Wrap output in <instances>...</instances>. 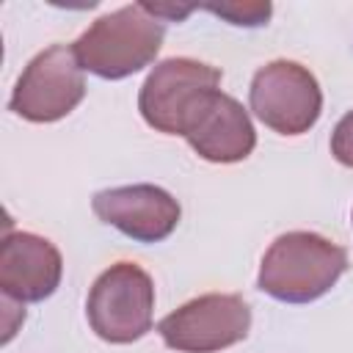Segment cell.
<instances>
[{
    "label": "cell",
    "instance_id": "8fae6325",
    "mask_svg": "<svg viewBox=\"0 0 353 353\" xmlns=\"http://www.w3.org/2000/svg\"><path fill=\"white\" fill-rule=\"evenodd\" d=\"M204 8L232 25H243V28H259L270 19L273 6L270 3H207V6H196Z\"/></svg>",
    "mask_w": 353,
    "mask_h": 353
},
{
    "label": "cell",
    "instance_id": "9c48e42d",
    "mask_svg": "<svg viewBox=\"0 0 353 353\" xmlns=\"http://www.w3.org/2000/svg\"><path fill=\"white\" fill-rule=\"evenodd\" d=\"M63 276L61 251L41 234L8 232L0 245V290L8 301L39 303L50 298Z\"/></svg>",
    "mask_w": 353,
    "mask_h": 353
},
{
    "label": "cell",
    "instance_id": "7c38bea8",
    "mask_svg": "<svg viewBox=\"0 0 353 353\" xmlns=\"http://www.w3.org/2000/svg\"><path fill=\"white\" fill-rule=\"evenodd\" d=\"M331 154L336 163L353 168V110H347L331 132Z\"/></svg>",
    "mask_w": 353,
    "mask_h": 353
},
{
    "label": "cell",
    "instance_id": "30bf717a",
    "mask_svg": "<svg viewBox=\"0 0 353 353\" xmlns=\"http://www.w3.org/2000/svg\"><path fill=\"white\" fill-rule=\"evenodd\" d=\"M190 149L207 163H240L256 146V130L251 124L248 110L221 88L210 94L190 130L185 132Z\"/></svg>",
    "mask_w": 353,
    "mask_h": 353
},
{
    "label": "cell",
    "instance_id": "52a82bcc",
    "mask_svg": "<svg viewBox=\"0 0 353 353\" xmlns=\"http://www.w3.org/2000/svg\"><path fill=\"white\" fill-rule=\"evenodd\" d=\"M251 309L237 292L199 295L157 323L165 347L176 353H218L248 336Z\"/></svg>",
    "mask_w": 353,
    "mask_h": 353
},
{
    "label": "cell",
    "instance_id": "ba28073f",
    "mask_svg": "<svg viewBox=\"0 0 353 353\" xmlns=\"http://www.w3.org/2000/svg\"><path fill=\"white\" fill-rule=\"evenodd\" d=\"M91 210L102 223L119 229L135 243L165 240L182 215L179 201L165 188L149 182L99 190L91 199Z\"/></svg>",
    "mask_w": 353,
    "mask_h": 353
},
{
    "label": "cell",
    "instance_id": "5b68a950",
    "mask_svg": "<svg viewBox=\"0 0 353 353\" xmlns=\"http://www.w3.org/2000/svg\"><path fill=\"white\" fill-rule=\"evenodd\" d=\"M83 66L72 44H50L22 69L8 108L33 124H50L69 116L85 97Z\"/></svg>",
    "mask_w": 353,
    "mask_h": 353
},
{
    "label": "cell",
    "instance_id": "8992f818",
    "mask_svg": "<svg viewBox=\"0 0 353 353\" xmlns=\"http://www.w3.org/2000/svg\"><path fill=\"white\" fill-rule=\"evenodd\" d=\"M248 105L273 132L303 135L323 113V91L317 77L303 63L279 58L254 72Z\"/></svg>",
    "mask_w": 353,
    "mask_h": 353
},
{
    "label": "cell",
    "instance_id": "7a4b0ae2",
    "mask_svg": "<svg viewBox=\"0 0 353 353\" xmlns=\"http://www.w3.org/2000/svg\"><path fill=\"white\" fill-rule=\"evenodd\" d=\"M163 36L165 22L149 14L143 3H132L94 19L72 47L85 72L102 80H124L157 58Z\"/></svg>",
    "mask_w": 353,
    "mask_h": 353
},
{
    "label": "cell",
    "instance_id": "277c9868",
    "mask_svg": "<svg viewBox=\"0 0 353 353\" xmlns=\"http://www.w3.org/2000/svg\"><path fill=\"white\" fill-rule=\"evenodd\" d=\"M154 281L135 262H116L88 290L85 317L91 331L110 345H130L152 331Z\"/></svg>",
    "mask_w": 353,
    "mask_h": 353
},
{
    "label": "cell",
    "instance_id": "6da1fadb",
    "mask_svg": "<svg viewBox=\"0 0 353 353\" xmlns=\"http://www.w3.org/2000/svg\"><path fill=\"white\" fill-rule=\"evenodd\" d=\"M347 270V251L317 232L279 234L262 256L256 287L281 303L323 298Z\"/></svg>",
    "mask_w": 353,
    "mask_h": 353
},
{
    "label": "cell",
    "instance_id": "3957f363",
    "mask_svg": "<svg viewBox=\"0 0 353 353\" xmlns=\"http://www.w3.org/2000/svg\"><path fill=\"white\" fill-rule=\"evenodd\" d=\"M221 69L196 58H165L143 80L138 110L143 121L165 135H182L221 85Z\"/></svg>",
    "mask_w": 353,
    "mask_h": 353
}]
</instances>
